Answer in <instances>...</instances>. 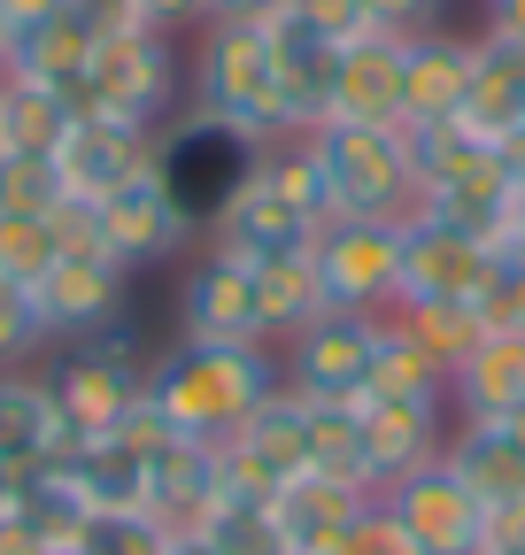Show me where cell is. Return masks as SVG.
<instances>
[{"instance_id": "1", "label": "cell", "mask_w": 525, "mask_h": 555, "mask_svg": "<svg viewBox=\"0 0 525 555\" xmlns=\"http://www.w3.org/2000/svg\"><path fill=\"white\" fill-rule=\"evenodd\" d=\"M279 386L286 363L262 339H178L148 363V393L178 416L185 440H232Z\"/></svg>"}, {"instance_id": "2", "label": "cell", "mask_w": 525, "mask_h": 555, "mask_svg": "<svg viewBox=\"0 0 525 555\" xmlns=\"http://www.w3.org/2000/svg\"><path fill=\"white\" fill-rule=\"evenodd\" d=\"M185 93H193V116L232 124L240 139H255V147H279V139H286L271 24H202Z\"/></svg>"}, {"instance_id": "3", "label": "cell", "mask_w": 525, "mask_h": 555, "mask_svg": "<svg viewBox=\"0 0 525 555\" xmlns=\"http://www.w3.org/2000/svg\"><path fill=\"white\" fill-rule=\"evenodd\" d=\"M302 147L324 170V193H333V217H394L402 224L418 208V170H410V139L402 124H348L324 116L317 131H302Z\"/></svg>"}, {"instance_id": "4", "label": "cell", "mask_w": 525, "mask_h": 555, "mask_svg": "<svg viewBox=\"0 0 525 555\" xmlns=\"http://www.w3.org/2000/svg\"><path fill=\"white\" fill-rule=\"evenodd\" d=\"M255 163H262V147L255 139H240L232 124H209V116H178L170 131H155V178H163V193L178 201V217L193 224V232H209L225 208H232V193L255 178Z\"/></svg>"}, {"instance_id": "5", "label": "cell", "mask_w": 525, "mask_h": 555, "mask_svg": "<svg viewBox=\"0 0 525 555\" xmlns=\"http://www.w3.org/2000/svg\"><path fill=\"white\" fill-rule=\"evenodd\" d=\"M309 262H317L324 309L386 317L394 286H402V224L394 217H324L309 240Z\"/></svg>"}, {"instance_id": "6", "label": "cell", "mask_w": 525, "mask_h": 555, "mask_svg": "<svg viewBox=\"0 0 525 555\" xmlns=\"http://www.w3.org/2000/svg\"><path fill=\"white\" fill-rule=\"evenodd\" d=\"M170 93H178V54H170V31L140 24V31L93 39L86 86H78V116H124V124H163Z\"/></svg>"}, {"instance_id": "7", "label": "cell", "mask_w": 525, "mask_h": 555, "mask_svg": "<svg viewBox=\"0 0 525 555\" xmlns=\"http://www.w3.org/2000/svg\"><path fill=\"white\" fill-rule=\"evenodd\" d=\"M217 463H225V502H279L302 470H317V463H309V416H302V393L279 386L232 440H217Z\"/></svg>"}, {"instance_id": "8", "label": "cell", "mask_w": 525, "mask_h": 555, "mask_svg": "<svg viewBox=\"0 0 525 555\" xmlns=\"http://www.w3.org/2000/svg\"><path fill=\"white\" fill-rule=\"evenodd\" d=\"M371 347H379V317L363 309H324L317 324H302L279 363H286V386L302 401H363V378H371Z\"/></svg>"}, {"instance_id": "9", "label": "cell", "mask_w": 525, "mask_h": 555, "mask_svg": "<svg viewBox=\"0 0 525 555\" xmlns=\"http://www.w3.org/2000/svg\"><path fill=\"white\" fill-rule=\"evenodd\" d=\"M379 502L402 517V532H410L425 555H479V547H487V502L448 470V455L418 463L410 478H394Z\"/></svg>"}, {"instance_id": "10", "label": "cell", "mask_w": 525, "mask_h": 555, "mask_svg": "<svg viewBox=\"0 0 525 555\" xmlns=\"http://www.w3.org/2000/svg\"><path fill=\"white\" fill-rule=\"evenodd\" d=\"M410 217H433L448 232H464L479 247H502L510 240V217H517V170L502 163V147H479L472 163L440 170L433 185H418V208Z\"/></svg>"}, {"instance_id": "11", "label": "cell", "mask_w": 525, "mask_h": 555, "mask_svg": "<svg viewBox=\"0 0 525 555\" xmlns=\"http://www.w3.org/2000/svg\"><path fill=\"white\" fill-rule=\"evenodd\" d=\"M178 339H262L255 262H240V255L202 240V255H193L185 278H178Z\"/></svg>"}, {"instance_id": "12", "label": "cell", "mask_w": 525, "mask_h": 555, "mask_svg": "<svg viewBox=\"0 0 525 555\" xmlns=\"http://www.w3.org/2000/svg\"><path fill=\"white\" fill-rule=\"evenodd\" d=\"M86 208H93V240H101L124 270H140V262H170V255H185L193 240H202V232L178 217V201L163 193V178H155V170H140L131 185H116L108 201H86Z\"/></svg>"}, {"instance_id": "13", "label": "cell", "mask_w": 525, "mask_h": 555, "mask_svg": "<svg viewBox=\"0 0 525 555\" xmlns=\"http://www.w3.org/2000/svg\"><path fill=\"white\" fill-rule=\"evenodd\" d=\"M155 131L163 124H124V116H78L54 147L62 193L71 201H108L116 185H131L140 170H155Z\"/></svg>"}, {"instance_id": "14", "label": "cell", "mask_w": 525, "mask_h": 555, "mask_svg": "<svg viewBox=\"0 0 525 555\" xmlns=\"http://www.w3.org/2000/svg\"><path fill=\"white\" fill-rule=\"evenodd\" d=\"M448 425H456L448 401H379V393H363V401H356L363 486H371V494H386L394 478H410L418 463H433V455L448 448Z\"/></svg>"}, {"instance_id": "15", "label": "cell", "mask_w": 525, "mask_h": 555, "mask_svg": "<svg viewBox=\"0 0 525 555\" xmlns=\"http://www.w3.org/2000/svg\"><path fill=\"white\" fill-rule=\"evenodd\" d=\"M31 294H39L54 339H78V332H93V324H108V317L131 309V270L116 255H101V247H62L39 270Z\"/></svg>"}, {"instance_id": "16", "label": "cell", "mask_w": 525, "mask_h": 555, "mask_svg": "<svg viewBox=\"0 0 525 555\" xmlns=\"http://www.w3.org/2000/svg\"><path fill=\"white\" fill-rule=\"evenodd\" d=\"M209 247H225V255H240V262H262V255H294V247H309L317 240V217L302 201H286L271 178H262V163H255V178L232 193V208L202 232Z\"/></svg>"}, {"instance_id": "17", "label": "cell", "mask_w": 525, "mask_h": 555, "mask_svg": "<svg viewBox=\"0 0 525 555\" xmlns=\"http://www.w3.org/2000/svg\"><path fill=\"white\" fill-rule=\"evenodd\" d=\"M225 502V463H217V440H178L170 455L148 463V517L170 532V540H193Z\"/></svg>"}, {"instance_id": "18", "label": "cell", "mask_w": 525, "mask_h": 555, "mask_svg": "<svg viewBox=\"0 0 525 555\" xmlns=\"http://www.w3.org/2000/svg\"><path fill=\"white\" fill-rule=\"evenodd\" d=\"M487 278V247L433 217H402V286L394 301H472Z\"/></svg>"}, {"instance_id": "19", "label": "cell", "mask_w": 525, "mask_h": 555, "mask_svg": "<svg viewBox=\"0 0 525 555\" xmlns=\"http://www.w3.org/2000/svg\"><path fill=\"white\" fill-rule=\"evenodd\" d=\"M472 47L479 31H418L402 47V124H456L472 101Z\"/></svg>"}, {"instance_id": "20", "label": "cell", "mask_w": 525, "mask_h": 555, "mask_svg": "<svg viewBox=\"0 0 525 555\" xmlns=\"http://www.w3.org/2000/svg\"><path fill=\"white\" fill-rule=\"evenodd\" d=\"M271 54H279V116H286V139L317 131L333 116V78H341V39L309 31L302 16H279L271 24Z\"/></svg>"}, {"instance_id": "21", "label": "cell", "mask_w": 525, "mask_h": 555, "mask_svg": "<svg viewBox=\"0 0 525 555\" xmlns=\"http://www.w3.org/2000/svg\"><path fill=\"white\" fill-rule=\"evenodd\" d=\"M371 502H379V494H371L363 478H341V470H302L271 509H279V525H286L294 555H341V540L356 532V517H363Z\"/></svg>"}, {"instance_id": "22", "label": "cell", "mask_w": 525, "mask_h": 555, "mask_svg": "<svg viewBox=\"0 0 525 555\" xmlns=\"http://www.w3.org/2000/svg\"><path fill=\"white\" fill-rule=\"evenodd\" d=\"M86 62H93V31H86L71 9H54V16H39V24H16V31H9L0 78H24V86H47V93H71V101H78Z\"/></svg>"}, {"instance_id": "23", "label": "cell", "mask_w": 525, "mask_h": 555, "mask_svg": "<svg viewBox=\"0 0 525 555\" xmlns=\"http://www.w3.org/2000/svg\"><path fill=\"white\" fill-rule=\"evenodd\" d=\"M402 47L394 31H363L341 47V78H333V116L348 124H402Z\"/></svg>"}, {"instance_id": "24", "label": "cell", "mask_w": 525, "mask_h": 555, "mask_svg": "<svg viewBox=\"0 0 525 555\" xmlns=\"http://www.w3.org/2000/svg\"><path fill=\"white\" fill-rule=\"evenodd\" d=\"M440 455H448V470L464 478L487 509L525 502V440H517L510 425H495V416H456Z\"/></svg>"}, {"instance_id": "25", "label": "cell", "mask_w": 525, "mask_h": 555, "mask_svg": "<svg viewBox=\"0 0 525 555\" xmlns=\"http://www.w3.org/2000/svg\"><path fill=\"white\" fill-rule=\"evenodd\" d=\"M71 448L78 440L54 416L47 378L39 371H0V463H9V470H39V463H62Z\"/></svg>"}, {"instance_id": "26", "label": "cell", "mask_w": 525, "mask_h": 555, "mask_svg": "<svg viewBox=\"0 0 525 555\" xmlns=\"http://www.w3.org/2000/svg\"><path fill=\"white\" fill-rule=\"evenodd\" d=\"M456 124L479 131L487 147H502L510 131H525V47L517 39L479 31V47H472V101H464Z\"/></svg>"}, {"instance_id": "27", "label": "cell", "mask_w": 525, "mask_h": 555, "mask_svg": "<svg viewBox=\"0 0 525 555\" xmlns=\"http://www.w3.org/2000/svg\"><path fill=\"white\" fill-rule=\"evenodd\" d=\"M448 409L456 416H510V409H525V332H487L472 356L448 371Z\"/></svg>"}, {"instance_id": "28", "label": "cell", "mask_w": 525, "mask_h": 555, "mask_svg": "<svg viewBox=\"0 0 525 555\" xmlns=\"http://www.w3.org/2000/svg\"><path fill=\"white\" fill-rule=\"evenodd\" d=\"M255 301H262V339H271V347H286L302 324H317V317H324V286H317L309 247L262 255V262H255Z\"/></svg>"}, {"instance_id": "29", "label": "cell", "mask_w": 525, "mask_h": 555, "mask_svg": "<svg viewBox=\"0 0 525 555\" xmlns=\"http://www.w3.org/2000/svg\"><path fill=\"white\" fill-rule=\"evenodd\" d=\"M62 470L78 478V494H86L93 509H140V502H148V455L131 448V440H116V433L78 440L71 455H62Z\"/></svg>"}, {"instance_id": "30", "label": "cell", "mask_w": 525, "mask_h": 555, "mask_svg": "<svg viewBox=\"0 0 525 555\" xmlns=\"http://www.w3.org/2000/svg\"><path fill=\"white\" fill-rule=\"evenodd\" d=\"M86 517H93V502L78 494V478L62 470V463H39V470L16 478V525H24L39 547H78Z\"/></svg>"}, {"instance_id": "31", "label": "cell", "mask_w": 525, "mask_h": 555, "mask_svg": "<svg viewBox=\"0 0 525 555\" xmlns=\"http://www.w3.org/2000/svg\"><path fill=\"white\" fill-rule=\"evenodd\" d=\"M71 124H78V101L71 93L0 78V155H54Z\"/></svg>"}, {"instance_id": "32", "label": "cell", "mask_w": 525, "mask_h": 555, "mask_svg": "<svg viewBox=\"0 0 525 555\" xmlns=\"http://www.w3.org/2000/svg\"><path fill=\"white\" fill-rule=\"evenodd\" d=\"M363 393H379V401H448V371H440L394 317H379V347H371Z\"/></svg>"}, {"instance_id": "33", "label": "cell", "mask_w": 525, "mask_h": 555, "mask_svg": "<svg viewBox=\"0 0 525 555\" xmlns=\"http://www.w3.org/2000/svg\"><path fill=\"white\" fill-rule=\"evenodd\" d=\"M386 317L402 324V332L425 347V356H433L440 371H456V363H464L472 347L487 339V317H479L472 301H394Z\"/></svg>"}, {"instance_id": "34", "label": "cell", "mask_w": 525, "mask_h": 555, "mask_svg": "<svg viewBox=\"0 0 525 555\" xmlns=\"http://www.w3.org/2000/svg\"><path fill=\"white\" fill-rule=\"evenodd\" d=\"M193 540H202L209 555H294V540H286L271 502H217V517Z\"/></svg>"}, {"instance_id": "35", "label": "cell", "mask_w": 525, "mask_h": 555, "mask_svg": "<svg viewBox=\"0 0 525 555\" xmlns=\"http://www.w3.org/2000/svg\"><path fill=\"white\" fill-rule=\"evenodd\" d=\"M47 347H54V332H47L39 294L24 278H0V371H31Z\"/></svg>"}, {"instance_id": "36", "label": "cell", "mask_w": 525, "mask_h": 555, "mask_svg": "<svg viewBox=\"0 0 525 555\" xmlns=\"http://www.w3.org/2000/svg\"><path fill=\"white\" fill-rule=\"evenodd\" d=\"M472 309L487 317V332H525V240L487 247V278H479Z\"/></svg>"}, {"instance_id": "37", "label": "cell", "mask_w": 525, "mask_h": 555, "mask_svg": "<svg viewBox=\"0 0 525 555\" xmlns=\"http://www.w3.org/2000/svg\"><path fill=\"white\" fill-rule=\"evenodd\" d=\"M302 416H309V463L317 470H341V478H363L356 401H302Z\"/></svg>"}, {"instance_id": "38", "label": "cell", "mask_w": 525, "mask_h": 555, "mask_svg": "<svg viewBox=\"0 0 525 555\" xmlns=\"http://www.w3.org/2000/svg\"><path fill=\"white\" fill-rule=\"evenodd\" d=\"M71 201L62 193L54 155H0V217H54Z\"/></svg>"}, {"instance_id": "39", "label": "cell", "mask_w": 525, "mask_h": 555, "mask_svg": "<svg viewBox=\"0 0 525 555\" xmlns=\"http://www.w3.org/2000/svg\"><path fill=\"white\" fill-rule=\"evenodd\" d=\"M178 540L148 517V509H93L78 532V555H170Z\"/></svg>"}, {"instance_id": "40", "label": "cell", "mask_w": 525, "mask_h": 555, "mask_svg": "<svg viewBox=\"0 0 525 555\" xmlns=\"http://www.w3.org/2000/svg\"><path fill=\"white\" fill-rule=\"evenodd\" d=\"M62 255V232L54 217H0V278H24L39 286V270Z\"/></svg>"}, {"instance_id": "41", "label": "cell", "mask_w": 525, "mask_h": 555, "mask_svg": "<svg viewBox=\"0 0 525 555\" xmlns=\"http://www.w3.org/2000/svg\"><path fill=\"white\" fill-rule=\"evenodd\" d=\"M341 555H425V547L402 532V517H394L386 502H371V509L356 517V532L341 540Z\"/></svg>"}, {"instance_id": "42", "label": "cell", "mask_w": 525, "mask_h": 555, "mask_svg": "<svg viewBox=\"0 0 525 555\" xmlns=\"http://www.w3.org/2000/svg\"><path fill=\"white\" fill-rule=\"evenodd\" d=\"M116 440H131V448H140V455L155 463V455H170V448H178L185 433H178V416H170V409H163L155 393H140V409H131L124 425H116Z\"/></svg>"}, {"instance_id": "43", "label": "cell", "mask_w": 525, "mask_h": 555, "mask_svg": "<svg viewBox=\"0 0 525 555\" xmlns=\"http://www.w3.org/2000/svg\"><path fill=\"white\" fill-rule=\"evenodd\" d=\"M440 9L448 0H363L371 31H394V39H418V31H440Z\"/></svg>"}, {"instance_id": "44", "label": "cell", "mask_w": 525, "mask_h": 555, "mask_svg": "<svg viewBox=\"0 0 525 555\" xmlns=\"http://www.w3.org/2000/svg\"><path fill=\"white\" fill-rule=\"evenodd\" d=\"M286 16H302L309 31H324V39H341V47L371 31V16H363V0H294Z\"/></svg>"}, {"instance_id": "45", "label": "cell", "mask_w": 525, "mask_h": 555, "mask_svg": "<svg viewBox=\"0 0 525 555\" xmlns=\"http://www.w3.org/2000/svg\"><path fill=\"white\" fill-rule=\"evenodd\" d=\"M62 9H71L93 39H116V31H140V24H148L140 0H62Z\"/></svg>"}, {"instance_id": "46", "label": "cell", "mask_w": 525, "mask_h": 555, "mask_svg": "<svg viewBox=\"0 0 525 555\" xmlns=\"http://www.w3.org/2000/svg\"><path fill=\"white\" fill-rule=\"evenodd\" d=\"M294 0H209V24H279Z\"/></svg>"}, {"instance_id": "47", "label": "cell", "mask_w": 525, "mask_h": 555, "mask_svg": "<svg viewBox=\"0 0 525 555\" xmlns=\"http://www.w3.org/2000/svg\"><path fill=\"white\" fill-rule=\"evenodd\" d=\"M148 24L155 31H193V24H209V0H140Z\"/></svg>"}, {"instance_id": "48", "label": "cell", "mask_w": 525, "mask_h": 555, "mask_svg": "<svg viewBox=\"0 0 525 555\" xmlns=\"http://www.w3.org/2000/svg\"><path fill=\"white\" fill-rule=\"evenodd\" d=\"M479 31H495V39H517V47H525V0H479Z\"/></svg>"}, {"instance_id": "49", "label": "cell", "mask_w": 525, "mask_h": 555, "mask_svg": "<svg viewBox=\"0 0 525 555\" xmlns=\"http://www.w3.org/2000/svg\"><path fill=\"white\" fill-rule=\"evenodd\" d=\"M54 9H62V0H0V24L16 31V24H39V16H54Z\"/></svg>"}, {"instance_id": "50", "label": "cell", "mask_w": 525, "mask_h": 555, "mask_svg": "<svg viewBox=\"0 0 525 555\" xmlns=\"http://www.w3.org/2000/svg\"><path fill=\"white\" fill-rule=\"evenodd\" d=\"M16 478H24V470H9V463H0V525L16 517Z\"/></svg>"}, {"instance_id": "51", "label": "cell", "mask_w": 525, "mask_h": 555, "mask_svg": "<svg viewBox=\"0 0 525 555\" xmlns=\"http://www.w3.org/2000/svg\"><path fill=\"white\" fill-rule=\"evenodd\" d=\"M502 163H510V170L525 178V131H510V139H502Z\"/></svg>"}, {"instance_id": "52", "label": "cell", "mask_w": 525, "mask_h": 555, "mask_svg": "<svg viewBox=\"0 0 525 555\" xmlns=\"http://www.w3.org/2000/svg\"><path fill=\"white\" fill-rule=\"evenodd\" d=\"M510 240H525V178H517V217H510Z\"/></svg>"}, {"instance_id": "53", "label": "cell", "mask_w": 525, "mask_h": 555, "mask_svg": "<svg viewBox=\"0 0 525 555\" xmlns=\"http://www.w3.org/2000/svg\"><path fill=\"white\" fill-rule=\"evenodd\" d=\"M495 425H510V433L525 440V409H510V416H495Z\"/></svg>"}, {"instance_id": "54", "label": "cell", "mask_w": 525, "mask_h": 555, "mask_svg": "<svg viewBox=\"0 0 525 555\" xmlns=\"http://www.w3.org/2000/svg\"><path fill=\"white\" fill-rule=\"evenodd\" d=\"M170 555H209V547H202V540H178V547H170Z\"/></svg>"}, {"instance_id": "55", "label": "cell", "mask_w": 525, "mask_h": 555, "mask_svg": "<svg viewBox=\"0 0 525 555\" xmlns=\"http://www.w3.org/2000/svg\"><path fill=\"white\" fill-rule=\"evenodd\" d=\"M479 555H525V547H479Z\"/></svg>"}, {"instance_id": "56", "label": "cell", "mask_w": 525, "mask_h": 555, "mask_svg": "<svg viewBox=\"0 0 525 555\" xmlns=\"http://www.w3.org/2000/svg\"><path fill=\"white\" fill-rule=\"evenodd\" d=\"M39 555H78V547H39Z\"/></svg>"}, {"instance_id": "57", "label": "cell", "mask_w": 525, "mask_h": 555, "mask_svg": "<svg viewBox=\"0 0 525 555\" xmlns=\"http://www.w3.org/2000/svg\"><path fill=\"white\" fill-rule=\"evenodd\" d=\"M0 54H9V24H0Z\"/></svg>"}]
</instances>
